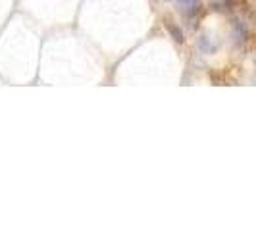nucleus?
I'll use <instances>...</instances> for the list:
<instances>
[{
  "label": "nucleus",
  "instance_id": "obj_2",
  "mask_svg": "<svg viewBox=\"0 0 256 231\" xmlns=\"http://www.w3.org/2000/svg\"><path fill=\"white\" fill-rule=\"evenodd\" d=\"M180 2H181V6H183L185 12L192 14V12H198V10H200V2H198V0H180Z\"/></svg>",
  "mask_w": 256,
  "mask_h": 231
},
{
  "label": "nucleus",
  "instance_id": "obj_1",
  "mask_svg": "<svg viewBox=\"0 0 256 231\" xmlns=\"http://www.w3.org/2000/svg\"><path fill=\"white\" fill-rule=\"evenodd\" d=\"M166 29H168V33L172 35V38H174L176 42H180V44H181V42L185 40V38H183V31H181L180 27L176 26L174 22H170V20H168V22H166Z\"/></svg>",
  "mask_w": 256,
  "mask_h": 231
},
{
  "label": "nucleus",
  "instance_id": "obj_3",
  "mask_svg": "<svg viewBox=\"0 0 256 231\" xmlns=\"http://www.w3.org/2000/svg\"><path fill=\"white\" fill-rule=\"evenodd\" d=\"M230 2H239V0H230Z\"/></svg>",
  "mask_w": 256,
  "mask_h": 231
}]
</instances>
